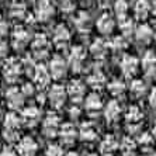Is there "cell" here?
Masks as SVG:
<instances>
[{"label": "cell", "instance_id": "c3c4849f", "mask_svg": "<svg viewBox=\"0 0 156 156\" xmlns=\"http://www.w3.org/2000/svg\"><path fill=\"white\" fill-rule=\"evenodd\" d=\"M0 54H7V45L6 44H0Z\"/></svg>", "mask_w": 156, "mask_h": 156}, {"label": "cell", "instance_id": "681fc988", "mask_svg": "<svg viewBox=\"0 0 156 156\" xmlns=\"http://www.w3.org/2000/svg\"><path fill=\"white\" fill-rule=\"evenodd\" d=\"M44 101H45V96H44V94H38V103L44 104Z\"/></svg>", "mask_w": 156, "mask_h": 156}, {"label": "cell", "instance_id": "d4e9b609", "mask_svg": "<svg viewBox=\"0 0 156 156\" xmlns=\"http://www.w3.org/2000/svg\"><path fill=\"white\" fill-rule=\"evenodd\" d=\"M21 122H23L21 117H18L14 111H10V113H7L6 117H4V129L18 131Z\"/></svg>", "mask_w": 156, "mask_h": 156}, {"label": "cell", "instance_id": "d590c367", "mask_svg": "<svg viewBox=\"0 0 156 156\" xmlns=\"http://www.w3.org/2000/svg\"><path fill=\"white\" fill-rule=\"evenodd\" d=\"M120 148H121V151H122L124 155H131L135 149V142L131 138H124L122 142H121Z\"/></svg>", "mask_w": 156, "mask_h": 156}, {"label": "cell", "instance_id": "f907efd6", "mask_svg": "<svg viewBox=\"0 0 156 156\" xmlns=\"http://www.w3.org/2000/svg\"><path fill=\"white\" fill-rule=\"evenodd\" d=\"M152 135H153V138L156 139V121H155V124H153V128H152Z\"/></svg>", "mask_w": 156, "mask_h": 156}, {"label": "cell", "instance_id": "e0dca14e", "mask_svg": "<svg viewBox=\"0 0 156 156\" xmlns=\"http://www.w3.org/2000/svg\"><path fill=\"white\" fill-rule=\"evenodd\" d=\"M28 41H30V34L26 28L18 27V28L14 30V33H13V45L16 47V49L24 48L28 44Z\"/></svg>", "mask_w": 156, "mask_h": 156}, {"label": "cell", "instance_id": "d6a6232c", "mask_svg": "<svg viewBox=\"0 0 156 156\" xmlns=\"http://www.w3.org/2000/svg\"><path fill=\"white\" fill-rule=\"evenodd\" d=\"M129 90H131V93L134 96H136V97H138V96H142L145 93V83H144L141 79H134L131 82Z\"/></svg>", "mask_w": 156, "mask_h": 156}, {"label": "cell", "instance_id": "f35d334b", "mask_svg": "<svg viewBox=\"0 0 156 156\" xmlns=\"http://www.w3.org/2000/svg\"><path fill=\"white\" fill-rule=\"evenodd\" d=\"M20 132L18 131H11V129H3V138L6 142L11 144V142H17Z\"/></svg>", "mask_w": 156, "mask_h": 156}, {"label": "cell", "instance_id": "44dd1931", "mask_svg": "<svg viewBox=\"0 0 156 156\" xmlns=\"http://www.w3.org/2000/svg\"><path fill=\"white\" fill-rule=\"evenodd\" d=\"M87 84L91 89H101L105 84V76L100 69H94L87 77Z\"/></svg>", "mask_w": 156, "mask_h": 156}, {"label": "cell", "instance_id": "5b68a950", "mask_svg": "<svg viewBox=\"0 0 156 156\" xmlns=\"http://www.w3.org/2000/svg\"><path fill=\"white\" fill-rule=\"evenodd\" d=\"M24 98L26 96L23 94L21 89H18V87L13 86L6 91V103H7L9 108L13 111H17L24 105Z\"/></svg>", "mask_w": 156, "mask_h": 156}, {"label": "cell", "instance_id": "7dc6e473", "mask_svg": "<svg viewBox=\"0 0 156 156\" xmlns=\"http://www.w3.org/2000/svg\"><path fill=\"white\" fill-rule=\"evenodd\" d=\"M98 6H101V7H107L110 4V0H97Z\"/></svg>", "mask_w": 156, "mask_h": 156}, {"label": "cell", "instance_id": "74e56055", "mask_svg": "<svg viewBox=\"0 0 156 156\" xmlns=\"http://www.w3.org/2000/svg\"><path fill=\"white\" fill-rule=\"evenodd\" d=\"M45 156H63V149L61 145L51 144V145H48L47 151H45Z\"/></svg>", "mask_w": 156, "mask_h": 156}, {"label": "cell", "instance_id": "bcb514c9", "mask_svg": "<svg viewBox=\"0 0 156 156\" xmlns=\"http://www.w3.org/2000/svg\"><path fill=\"white\" fill-rule=\"evenodd\" d=\"M69 113H70V117H72V118H77L79 114H80V111H79L77 107H72V108L69 110Z\"/></svg>", "mask_w": 156, "mask_h": 156}, {"label": "cell", "instance_id": "2e32d148", "mask_svg": "<svg viewBox=\"0 0 156 156\" xmlns=\"http://www.w3.org/2000/svg\"><path fill=\"white\" fill-rule=\"evenodd\" d=\"M118 149V142L113 135H107L100 142V153L103 156H113V153Z\"/></svg>", "mask_w": 156, "mask_h": 156}, {"label": "cell", "instance_id": "603a6c76", "mask_svg": "<svg viewBox=\"0 0 156 156\" xmlns=\"http://www.w3.org/2000/svg\"><path fill=\"white\" fill-rule=\"evenodd\" d=\"M96 26H97V30L101 34L108 35V34H111V31H113V28H114V21H113V18H111V16L103 14L101 17L97 20Z\"/></svg>", "mask_w": 156, "mask_h": 156}, {"label": "cell", "instance_id": "816d5d0a", "mask_svg": "<svg viewBox=\"0 0 156 156\" xmlns=\"http://www.w3.org/2000/svg\"><path fill=\"white\" fill-rule=\"evenodd\" d=\"M65 156H79V153L77 152H68Z\"/></svg>", "mask_w": 156, "mask_h": 156}, {"label": "cell", "instance_id": "e575fe53", "mask_svg": "<svg viewBox=\"0 0 156 156\" xmlns=\"http://www.w3.org/2000/svg\"><path fill=\"white\" fill-rule=\"evenodd\" d=\"M114 10L115 14L118 16V18H124L127 17V10H128V4L125 0H117L114 4Z\"/></svg>", "mask_w": 156, "mask_h": 156}, {"label": "cell", "instance_id": "83f0119b", "mask_svg": "<svg viewBox=\"0 0 156 156\" xmlns=\"http://www.w3.org/2000/svg\"><path fill=\"white\" fill-rule=\"evenodd\" d=\"M142 117H144V114H142V111L139 110V107H136V105H131L129 108L127 110L125 120H127L128 122L132 125V124L139 122V121L142 120Z\"/></svg>", "mask_w": 156, "mask_h": 156}, {"label": "cell", "instance_id": "db71d44e", "mask_svg": "<svg viewBox=\"0 0 156 156\" xmlns=\"http://www.w3.org/2000/svg\"><path fill=\"white\" fill-rule=\"evenodd\" d=\"M152 156H156V153H153V155H152Z\"/></svg>", "mask_w": 156, "mask_h": 156}, {"label": "cell", "instance_id": "7bdbcfd3", "mask_svg": "<svg viewBox=\"0 0 156 156\" xmlns=\"http://www.w3.org/2000/svg\"><path fill=\"white\" fill-rule=\"evenodd\" d=\"M0 156H18V152L14 151L13 148H10V146H6V148L2 149Z\"/></svg>", "mask_w": 156, "mask_h": 156}, {"label": "cell", "instance_id": "f6af8a7d", "mask_svg": "<svg viewBox=\"0 0 156 156\" xmlns=\"http://www.w3.org/2000/svg\"><path fill=\"white\" fill-rule=\"evenodd\" d=\"M149 104H151V107L156 108V86L151 90V94H149Z\"/></svg>", "mask_w": 156, "mask_h": 156}, {"label": "cell", "instance_id": "4fadbf2b", "mask_svg": "<svg viewBox=\"0 0 156 156\" xmlns=\"http://www.w3.org/2000/svg\"><path fill=\"white\" fill-rule=\"evenodd\" d=\"M54 16V6L49 0H40L35 10V18L38 21H48Z\"/></svg>", "mask_w": 156, "mask_h": 156}, {"label": "cell", "instance_id": "277c9868", "mask_svg": "<svg viewBox=\"0 0 156 156\" xmlns=\"http://www.w3.org/2000/svg\"><path fill=\"white\" fill-rule=\"evenodd\" d=\"M41 128H42V134L45 135L47 138H54V136H56V135L59 134V129H61L58 115L54 113L47 114L45 118L42 120Z\"/></svg>", "mask_w": 156, "mask_h": 156}, {"label": "cell", "instance_id": "ac0fdd59", "mask_svg": "<svg viewBox=\"0 0 156 156\" xmlns=\"http://www.w3.org/2000/svg\"><path fill=\"white\" fill-rule=\"evenodd\" d=\"M121 114V107L117 100H111L104 108V117L108 122H115Z\"/></svg>", "mask_w": 156, "mask_h": 156}, {"label": "cell", "instance_id": "6da1fadb", "mask_svg": "<svg viewBox=\"0 0 156 156\" xmlns=\"http://www.w3.org/2000/svg\"><path fill=\"white\" fill-rule=\"evenodd\" d=\"M2 72H3L4 79L7 80L9 83H14L20 79V75L23 72V63L16 58H9L4 62Z\"/></svg>", "mask_w": 156, "mask_h": 156}, {"label": "cell", "instance_id": "8d00e7d4", "mask_svg": "<svg viewBox=\"0 0 156 156\" xmlns=\"http://www.w3.org/2000/svg\"><path fill=\"white\" fill-rule=\"evenodd\" d=\"M125 40H124V37H114L113 40H111V42L108 44L110 48H113L114 51H121V49H124L125 48Z\"/></svg>", "mask_w": 156, "mask_h": 156}, {"label": "cell", "instance_id": "484cf974", "mask_svg": "<svg viewBox=\"0 0 156 156\" xmlns=\"http://www.w3.org/2000/svg\"><path fill=\"white\" fill-rule=\"evenodd\" d=\"M135 37L136 40L141 41V42H148V41L152 40L153 37V30L148 26V24H142L138 28L135 30Z\"/></svg>", "mask_w": 156, "mask_h": 156}, {"label": "cell", "instance_id": "9a60e30c", "mask_svg": "<svg viewBox=\"0 0 156 156\" xmlns=\"http://www.w3.org/2000/svg\"><path fill=\"white\" fill-rule=\"evenodd\" d=\"M54 42L58 45V47H65L66 44L70 41V31L68 30V27L63 26V24H59V26L55 27L54 30Z\"/></svg>", "mask_w": 156, "mask_h": 156}, {"label": "cell", "instance_id": "b9f144b4", "mask_svg": "<svg viewBox=\"0 0 156 156\" xmlns=\"http://www.w3.org/2000/svg\"><path fill=\"white\" fill-rule=\"evenodd\" d=\"M139 142H141L142 145H151L153 142V135L152 134H149V132H144V134L139 136Z\"/></svg>", "mask_w": 156, "mask_h": 156}, {"label": "cell", "instance_id": "52a82bcc", "mask_svg": "<svg viewBox=\"0 0 156 156\" xmlns=\"http://www.w3.org/2000/svg\"><path fill=\"white\" fill-rule=\"evenodd\" d=\"M86 58V54H84V49L82 47H73L69 52V56H68V65L73 72H80L82 68H83V62Z\"/></svg>", "mask_w": 156, "mask_h": 156}, {"label": "cell", "instance_id": "4316f807", "mask_svg": "<svg viewBox=\"0 0 156 156\" xmlns=\"http://www.w3.org/2000/svg\"><path fill=\"white\" fill-rule=\"evenodd\" d=\"M10 13L14 18H23L26 16V2L24 0H13Z\"/></svg>", "mask_w": 156, "mask_h": 156}, {"label": "cell", "instance_id": "7a4b0ae2", "mask_svg": "<svg viewBox=\"0 0 156 156\" xmlns=\"http://www.w3.org/2000/svg\"><path fill=\"white\" fill-rule=\"evenodd\" d=\"M31 51L35 59H44L49 52V41L45 34H37L31 42Z\"/></svg>", "mask_w": 156, "mask_h": 156}, {"label": "cell", "instance_id": "d6986e66", "mask_svg": "<svg viewBox=\"0 0 156 156\" xmlns=\"http://www.w3.org/2000/svg\"><path fill=\"white\" fill-rule=\"evenodd\" d=\"M84 107L89 113H97L103 108V101L101 97L97 94V93H90L87 94L86 100H84Z\"/></svg>", "mask_w": 156, "mask_h": 156}, {"label": "cell", "instance_id": "9c48e42d", "mask_svg": "<svg viewBox=\"0 0 156 156\" xmlns=\"http://www.w3.org/2000/svg\"><path fill=\"white\" fill-rule=\"evenodd\" d=\"M138 65H139V62L135 56H132V55H124L121 62H120V69H121L124 76L131 77L136 73Z\"/></svg>", "mask_w": 156, "mask_h": 156}, {"label": "cell", "instance_id": "7c38bea8", "mask_svg": "<svg viewBox=\"0 0 156 156\" xmlns=\"http://www.w3.org/2000/svg\"><path fill=\"white\" fill-rule=\"evenodd\" d=\"M18 156H34L37 152V142L31 136H24L17 144Z\"/></svg>", "mask_w": 156, "mask_h": 156}, {"label": "cell", "instance_id": "30bf717a", "mask_svg": "<svg viewBox=\"0 0 156 156\" xmlns=\"http://www.w3.org/2000/svg\"><path fill=\"white\" fill-rule=\"evenodd\" d=\"M77 134H79V131L75 128V125H72V124H63L61 127V129H59V139H61V142L63 144V145H73V142L76 141V136Z\"/></svg>", "mask_w": 156, "mask_h": 156}, {"label": "cell", "instance_id": "5bb4252c", "mask_svg": "<svg viewBox=\"0 0 156 156\" xmlns=\"http://www.w3.org/2000/svg\"><path fill=\"white\" fill-rule=\"evenodd\" d=\"M40 118H41V113H40V110L37 108L35 105H28V107H26V108H23L21 120L24 121L27 125L33 127V125L38 124Z\"/></svg>", "mask_w": 156, "mask_h": 156}, {"label": "cell", "instance_id": "836d02e7", "mask_svg": "<svg viewBox=\"0 0 156 156\" xmlns=\"http://www.w3.org/2000/svg\"><path fill=\"white\" fill-rule=\"evenodd\" d=\"M120 30L122 31L124 35H131L134 31V23L132 20L128 17H124V18H120Z\"/></svg>", "mask_w": 156, "mask_h": 156}, {"label": "cell", "instance_id": "f1b7e54d", "mask_svg": "<svg viewBox=\"0 0 156 156\" xmlns=\"http://www.w3.org/2000/svg\"><path fill=\"white\" fill-rule=\"evenodd\" d=\"M149 3L146 0H138L136 4H135V17L139 18V20H145L149 14Z\"/></svg>", "mask_w": 156, "mask_h": 156}, {"label": "cell", "instance_id": "7402d4cb", "mask_svg": "<svg viewBox=\"0 0 156 156\" xmlns=\"http://www.w3.org/2000/svg\"><path fill=\"white\" fill-rule=\"evenodd\" d=\"M107 48H108V45L104 41L100 40V38H96L90 45V54L96 59H103L105 56V54H107Z\"/></svg>", "mask_w": 156, "mask_h": 156}, {"label": "cell", "instance_id": "11a10c76", "mask_svg": "<svg viewBox=\"0 0 156 156\" xmlns=\"http://www.w3.org/2000/svg\"><path fill=\"white\" fill-rule=\"evenodd\" d=\"M0 4H2V0H0Z\"/></svg>", "mask_w": 156, "mask_h": 156}, {"label": "cell", "instance_id": "8fae6325", "mask_svg": "<svg viewBox=\"0 0 156 156\" xmlns=\"http://www.w3.org/2000/svg\"><path fill=\"white\" fill-rule=\"evenodd\" d=\"M51 72L48 69L45 65L40 63V65H37V69L33 75V80H34V84H37L38 87H45L49 84L51 82Z\"/></svg>", "mask_w": 156, "mask_h": 156}, {"label": "cell", "instance_id": "cb8c5ba5", "mask_svg": "<svg viewBox=\"0 0 156 156\" xmlns=\"http://www.w3.org/2000/svg\"><path fill=\"white\" fill-rule=\"evenodd\" d=\"M142 68L146 75H152L156 72V55L153 51H148L142 58Z\"/></svg>", "mask_w": 156, "mask_h": 156}, {"label": "cell", "instance_id": "60d3db41", "mask_svg": "<svg viewBox=\"0 0 156 156\" xmlns=\"http://www.w3.org/2000/svg\"><path fill=\"white\" fill-rule=\"evenodd\" d=\"M61 2V6H62V10L69 13L75 9V0H59Z\"/></svg>", "mask_w": 156, "mask_h": 156}, {"label": "cell", "instance_id": "3957f363", "mask_svg": "<svg viewBox=\"0 0 156 156\" xmlns=\"http://www.w3.org/2000/svg\"><path fill=\"white\" fill-rule=\"evenodd\" d=\"M68 97H69L68 90L62 84H54L48 91V100H49V104L54 108H61L62 105L66 103Z\"/></svg>", "mask_w": 156, "mask_h": 156}, {"label": "cell", "instance_id": "ffe728a7", "mask_svg": "<svg viewBox=\"0 0 156 156\" xmlns=\"http://www.w3.org/2000/svg\"><path fill=\"white\" fill-rule=\"evenodd\" d=\"M79 136L82 141L91 142L97 138V131L91 122H83L79 128Z\"/></svg>", "mask_w": 156, "mask_h": 156}, {"label": "cell", "instance_id": "1f68e13d", "mask_svg": "<svg viewBox=\"0 0 156 156\" xmlns=\"http://www.w3.org/2000/svg\"><path fill=\"white\" fill-rule=\"evenodd\" d=\"M23 63V70L26 73H28V75H31L33 76L34 72H35L37 69V63H35V58H34L33 55H27L26 58L21 61Z\"/></svg>", "mask_w": 156, "mask_h": 156}, {"label": "cell", "instance_id": "ba28073f", "mask_svg": "<svg viewBox=\"0 0 156 156\" xmlns=\"http://www.w3.org/2000/svg\"><path fill=\"white\" fill-rule=\"evenodd\" d=\"M68 96L70 97L73 103H79L82 101V98H84V93H86V86H84L83 82L75 79V80H70L68 87Z\"/></svg>", "mask_w": 156, "mask_h": 156}, {"label": "cell", "instance_id": "ab89813d", "mask_svg": "<svg viewBox=\"0 0 156 156\" xmlns=\"http://www.w3.org/2000/svg\"><path fill=\"white\" fill-rule=\"evenodd\" d=\"M21 91L26 97H28V96L31 97V96H34V93H35V86H34V83H26V84H23Z\"/></svg>", "mask_w": 156, "mask_h": 156}, {"label": "cell", "instance_id": "4dcf8cb0", "mask_svg": "<svg viewBox=\"0 0 156 156\" xmlns=\"http://www.w3.org/2000/svg\"><path fill=\"white\" fill-rule=\"evenodd\" d=\"M75 24H76L77 30L79 31H82V33H84V31H89V24H90V18H89V14H86L84 11H82V13H79L76 17V21H75Z\"/></svg>", "mask_w": 156, "mask_h": 156}, {"label": "cell", "instance_id": "8992f818", "mask_svg": "<svg viewBox=\"0 0 156 156\" xmlns=\"http://www.w3.org/2000/svg\"><path fill=\"white\" fill-rule=\"evenodd\" d=\"M68 68H69L68 61H65L61 55H55L54 58L49 61V68L48 69H49L51 76L54 79H62L68 72Z\"/></svg>", "mask_w": 156, "mask_h": 156}, {"label": "cell", "instance_id": "f5cc1de1", "mask_svg": "<svg viewBox=\"0 0 156 156\" xmlns=\"http://www.w3.org/2000/svg\"><path fill=\"white\" fill-rule=\"evenodd\" d=\"M89 156H98V155H97V153H90Z\"/></svg>", "mask_w": 156, "mask_h": 156}, {"label": "cell", "instance_id": "ee69618b", "mask_svg": "<svg viewBox=\"0 0 156 156\" xmlns=\"http://www.w3.org/2000/svg\"><path fill=\"white\" fill-rule=\"evenodd\" d=\"M7 31H9L7 23L4 21L3 18H0V38H3L4 35H7Z\"/></svg>", "mask_w": 156, "mask_h": 156}, {"label": "cell", "instance_id": "f546056e", "mask_svg": "<svg viewBox=\"0 0 156 156\" xmlns=\"http://www.w3.org/2000/svg\"><path fill=\"white\" fill-rule=\"evenodd\" d=\"M108 91L114 97H118L125 91V83L120 79H114L108 83Z\"/></svg>", "mask_w": 156, "mask_h": 156}]
</instances>
